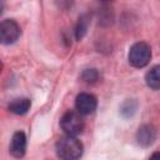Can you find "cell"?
Returning a JSON list of instances; mask_svg holds the SVG:
<instances>
[{"instance_id":"obj_6","label":"cell","mask_w":160,"mask_h":160,"mask_svg":"<svg viewBox=\"0 0 160 160\" xmlns=\"http://www.w3.org/2000/svg\"><path fill=\"white\" fill-rule=\"evenodd\" d=\"M26 150V136L22 131H16L10 142V154L14 158H22Z\"/></svg>"},{"instance_id":"obj_12","label":"cell","mask_w":160,"mask_h":160,"mask_svg":"<svg viewBox=\"0 0 160 160\" xmlns=\"http://www.w3.org/2000/svg\"><path fill=\"white\" fill-rule=\"evenodd\" d=\"M128 102V108L125 106V105H122V108H121V112L124 114V115H126V116H129V115H131L134 111H135V109H136V102L135 101H132V100H128L126 101Z\"/></svg>"},{"instance_id":"obj_11","label":"cell","mask_w":160,"mask_h":160,"mask_svg":"<svg viewBox=\"0 0 160 160\" xmlns=\"http://www.w3.org/2000/svg\"><path fill=\"white\" fill-rule=\"evenodd\" d=\"M81 79H82L85 82H88V84H94V82H96L98 79H99V72H98L95 69H86V70L82 72Z\"/></svg>"},{"instance_id":"obj_5","label":"cell","mask_w":160,"mask_h":160,"mask_svg":"<svg viewBox=\"0 0 160 160\" xmlns=\"http://www.w3.org/2000/svg\"><path fill=\"white\" fill-rule=\"evenodd\" d=\"M96 106H98V100L92 94L81 92L76 96L75 108H76L78 112H80L81 115H89V114L94 112Z\"/></svg>"},{"instance_id":"obj_9","label":"cell","mask_w":160,"mask_h":160,"mask_svg":"<svg viewBox=\"0 0 160 160\" xmlns=\"http://www.w3.org/2000/svg\"><path fill=\"white\" fill-rule=\"evenodd\" d=\"M145 80L149 88L158 90L160 89V65H156L154 68H151L146 75H145Z\"/></svg>"},{"instance_id":"obj_3","label":"cell","mask_w":160,"mask_h":160,"mask_svg":"<svg viewBox=\"0 0 160 160\" xmlns=\"http://www.w3.org/2000/svg\"><path fill=\"white\" fill-rule=\"evenodd\" d=\"M128 58L134 68H144L151 59V49L146 42H136L130 48Z\"/></svg>"},{"instance_id":"obj_4","label":"cell","mask_w":160,"mask_h":160,"mask_svg":"<svg viewBox=\"0 0 160 160\" xmlns=\"http://www.w3.org/2000/svg\"><path fill=\"white\" fill-rule=\"evenodd\" d=\"M21 34L19 24L12 19H5L0 24V39L2 44L15 42Z\"/></svg>"},{"instance_id":"obj_1","label":"cell","mask_w":160,"mask_h":160,"mask_svg":"<svg viewBox=\"0 0 160 160\" xmlns=\"http://www.w3.org/2000/svg\"><path fill=\"white\" fill-rule=\"evenodd\" d=\"M55 150L61 160H78L82 155V144L75 136L65 135L56 141Z\"/></svg>"},{"instance_id":"obj_8","label":"cell","mask_w":160,"mask_h":160,"mask_svg":"<svg viewBox=\"0 0 160 160\" xmlns=\"http://www.w3.org/2000/svg\"><path fill=\"white\" fill-rule=\"evenodd\" d=\"M30 105L31 104L28 98H18V99H14L9 104V110L16 115H24L29 111Z\"/></svg>"},{"instance_id":"obj_7","label":"cell","mask_w":160,"mask_h":160,"mask_svg":"<svg viewBox=\"0 0 160 160\" xmlns=\"http://www.w3.org/2000/svg\"><path fill=\"white\" fill-rule=\"evenodd\" d=\"M156 139V129L152 125H142L138 129L136 132V140L138 144H140L141 146H149L151 145Z\"/></svg>"},{"instance_id":"obj_13","label":"cell","mask_w":160,"mask_h":160,"mask_svg":"<svg viewBox=\"0 0 160 160\" xmlns=\"http://www.w3.org/2000/svg\"><path fill=\"white\" fill-rule=\"evenodd\" d=\"M149 160H160V151L154 152V154L150 156V159H149Z\"/></svg>"},{"instance_id":"obj_2","label":"cell","mask_w":160,"mask_h":160,"mask_svg":"<svg viewBox=\"0 0 160 160\" xmlns=\"http://www.w3.org/2000/svg\"><path fill=\"white\" fill-rule=\"evenodd\" d=\"M61 129L66 135L70 136H76L82 132L85 122L82 119V115L78 111H68L62 115L60 120Z\"/></svg>"},{"instance_id":"obj_10","label":"cell","mask_w":160,"mask_h":160,"mask_svg":"<svg viewBox=\"0 0 160 160\" xmlns=\"http://www.w3.org/2000/svg\"><path fill=\"white\" fill-rule=\"evenodd\" d=\"M88 25H89V19L86 15H82L79 18V21H78V25H76V29H75V36L78 40L82 39V36L86 34V30H88Z\"/></svg>"}]
</instances>
